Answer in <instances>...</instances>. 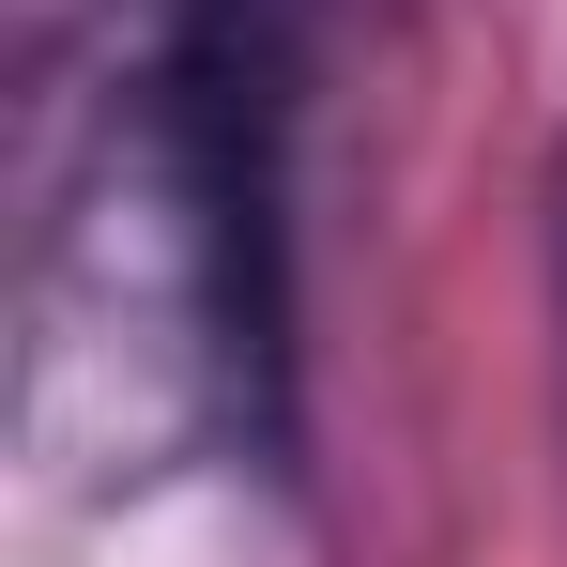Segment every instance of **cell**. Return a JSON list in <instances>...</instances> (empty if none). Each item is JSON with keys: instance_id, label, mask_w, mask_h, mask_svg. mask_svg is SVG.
<instances>
[{"instance_id": "obj_1", "label": "cell", "mask_w": 567, "mask_h": 567, "mask_svg": "<svg viewBox=\"0 0 567 567\" xmlns=\"http://www.w3.org/2000/svg\"><path fill=\"white\" fill-rule=\"evenodd\" d=\"M338 0H78L16 78V445L169 491L291 445V154Z\"/></svg>"}, {"instance_id": "obj_2", "label": "cell", "mask_w": 567, "mask_h": 567, "mask_svg": "<svg viewBox=\"0 0 567 567\" xmlns=\"http://www.w3.org/2000/svg\"><path fill=\"white\" fill-rule=\"evenodd\" d=\"M553 414H567V138H553Z\"/></svg>"}]
</instances>
